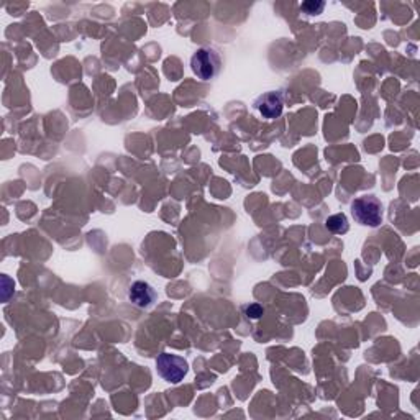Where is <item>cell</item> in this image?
Instances as JSON below:
<instances>
[{"instance_id":"obj_1","label":"cell","mask_w":420,"mask_h":420,"mask_svg":"<svg viewBox=\"0 0 420 420\" xmlns=\"http://www.w3.org/2000/svg\"><path fill=\"white\" fill-rule=\"evenodd\" d=\"M355 220L365 227H379L382 223V204L376 195H361L352 202Z\"/></svg>"},{"instance_id":"obj_2","label":"cell","mask_w":420,"mask_h":420,"mask_svg":"<svg viewBox=\"0 0 420 420\" xmlns=\"http://www.w3.org/2000/svg\"><path fill=\"white\" fill-rule=\"evenodd\" d=\"M190 68L200 81H210L220 72L222 61L214 48H199L190 58Z\"/></svg>"},{"instance_id":"obj_3","label":"cell","mask_w":420,"mask_h":420,"mask_svg":"<svg viewBox=\"0 0 420 420\" xmlns=\"http://www.w3.org/2000/svg\"><path fill=\"white\" fill-rule=\"evenodd\" d=\"M156 371L164 381L171 382V384H178L188 375L189 363L183 356L161 353L156 360Z\"/></svg>"},{"instance_id":"obj_4","label":"cell","mask_w":420,"mask_h":420,"mask_svg":"<svg viewBox=\"0 0 420 420\" xmlns=\"http://www.w3.org/2000/svg\"><path fill=\"white\" fill-rule=\"evenodd\" d=\"M254 109H257L264 119L268 120L278 119V117H281V114H283V109H284L283 94H281L279 90H269V92L262 94L257 100H254Z\"/></svg>"},{"instance_id":"obj_5","label":"cell","mask_w":420,"mask_h":420,"mask_svg":"<svg viewBox=\"0 0 420 420\" xmlns=\"http://www.w3.org/2000/svg\"><path fill=\"white\" fill-rule=\"evenodd\" d=\"M156 297V291L153 289L151 284L145 283V281H135L129 289V299L131 301V304L140 307V309L151 307L155 304Z\"/></svg>"},{"instance_id":"obj_6","label":"cell","mask_w":420,"mask_h":420,"mask_svg":"<svg viewBox=\"0 0 420 420\" xmlns=\"http://www.w3.org/2000/svg\"><path fill=\"white\" fill-rule=\"evenodd\" d=\"M325 225H327L328 230L335 233V235H343V233H347L350 230V223H348V219L345 214L330 215L325 220Z\"/></svg>"},{"instance_id":"obj_7","label":"cell","mask_w":420,"mask_h":420,"mask_svg":"<svg viewBox=\"0 0 420 420\" xmlns=\"http://www.w3.org/2000/svg\"><path fill=\"white\" fill-rule=\"evenodd\" d=\"M325 9V2H313V0H307V2L301 4V10L307 15H318Z\"/></svg>"},{"instance_id":"obj_8","label":"cell","mask_w":420,"mask_h":420,"mask_svg":"<svg viewBox=\"0 0 420 420\" xmlns=\"http://www.w3.org/2000/svg\"><path fill=\"white\" fill-rule=\"evenodd\" d=\"M243 312L248 318H253V321H257V318H259L263 316L264 309L259 304H248V306L243 307Z\"/></svg>"}]
</instances>
